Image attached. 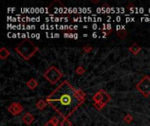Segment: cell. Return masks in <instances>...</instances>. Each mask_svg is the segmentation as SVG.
<instances>
[{"label":"cell","instance_id":"obj_17","mask_svg":"<svg viewBox=\"0 0 150 126\" xmlns=\"http://www.w3.org/2000/svg\"><path fill=\"white\" fill-rule=\"evenodd\" d=\"M83 50L84 53H90V52L92 51V46H84L83 47Z\"/></svg>","mask_w":150,"mask_h":126},{"label":"cell","instance_id":"obj_2","mask_svg":"<svg viewBox=\"0 0 150 126\" xmlns=\"http://www.w3.org/2000/svg\"><path fill=\"white\" fill-rule=\"evenodd\" d=\"M16 53L25 61H29L39 51V47L30 39H24L16 47Z\"/></svg>","mask_w":150,"mask_h":126},{"label":"cell","instance_id":"obj_15","mask_svg":"<svg viewBox=\"0 0 150 126\" xmlns=\"http://www.w3.org/2000/svg\"><path fill=\"white\" fill-rule=\"evenodd\" d=\"M133 120H134V118L132 117V115H130V114H127L125 118H124V121L127 123V124H130V123H132L133 122Z\"/></svg>","mask_w":150,"mask_h":126},{"label":"cell","instance_id":"obj_14","mask_svg":"<svg viewBox=\"0 0 150 126\" xmlns=\"http://www.w3.org/2000/svg\"><path fill=\"white\" fill-rule=\"evenodd\" d=\"M84 72H85V69H84L82 66L77 67V68H76V73L77 75H83V74H84Z\"/></svg>","mask_w":150,"mask_h":126},{"label":"cell","instance_id":"obj_18","mask_svg":"<svg viewBox=\"0 0 150 126\" xmlns=\"http://www.w3.org/2000/svg\"><path fill=\"white\" fill-rule=\"evenodd\" d=\"M92 2H93V3H94V4H97V3H98V2H99V1H98V0H93V1H92Z\"/></svg>","mask_w":150,"mask_h":126},{"label":"cell","instance_id":"obj_16","mask_svg":"<svg viewBox=\"0 0 150 126\" xmlns=\"http://www.w3.org/2000/svg\"><path fill=\"white\" fill-rule=\"evenodd\" d=\"M61 126H71V122L67 118H63L61 123Z\"/></svg>","mask_w":150,"mask_h":126},{"label":"cell","instance_id":"obj_8","mask_svg":"<svg viewBox=\"0 0 150 126\" xmlns=\"http://www.w3.org/2000/svg\"><path fill=\"white\" fill-rule=\"evenodd\" d=\"M128 50L131 53H133L134 55H137L141 51H142V46H140L138 44L134 43L131 46L128 47Z\"/></svg>","mask_w":150,"mask_h":126},{"label":"cell","instance_id":"obj_6","mask_svg":"<svg viewBox=\"0 0 150 126\" xmlns=\"http://www.w3.org/2000/svg\"><path fill=\"white\" fill-rule=\"evenodd\" d=\"M7 111L14 117H17L18 115H20L23 111H24V108L23 106L21 105V103H12L8 108H7Z\"/></svg>","mask_w":150,"mask_h":126},{"label":"cell","instance_id":"obj_7","mask_svg":"<svg viewBox=\"0 0 150 126\" xmlns=\"http://www.w3.org/2000/svg\"><path fill=\"white\" fill-rule=\"evenodd\" d=\"M22 121L26 125H30L33 121H34V117L31 114V113H25L23 117H22Z\"/></svg>","mask_w":150,"mask_h":126},{"label":"cell","instance_id":"obj_9","mask_svg":"<svg viewBox=\"0 0 150 126\" xmlns=\"http://www.w3.org/2000/svg\"><path fill=\"white\" fill-rule=\"evenodd\" d=\"M10 54H11V52L7 48H5L4 46H2L0 48V59L1 60L7 59L10 56Z\"/></svg>","mask_w":150,"mask_h":126},{"label":"cell","instance_id":"obj_4","mask_svg":"<svg viewBox=\"0 0 150 126\" xmlns=\"http://www.w3.org/2000/svg\"><path fill=\"white\" fill-rule=\"evenodd\" d=\"M43 76L52 85H54L63 77V74L56 67L52 66L47 69V71L44 73Z\"/></svg>","mask_w":150,"mask_h":126},{"label":"cell","instance_id":"obj_1","mask_svg":"<svg viewBox=\"0 0 150 126\" xmlns=\"http://www.w3.org/2000/svg\"><path fill=\"white\" fill-rule=\"evenodd\" d=\"M86 100V94L76 89L69 81H63L46 98L47 103L63 118L69 119Z\"/></svg>","mask_w":150,"mask_h":126},{"label":"cell","instance_id":"obj_10","mask_svg":"<svg viewBox=\"0 0 150 126\" xmlns=\"http://www.w3.org/2000/svg\"><path fill=\"white\" fill-rule=\"evenodd\" d=\"M26 86L30 89H35L37 87H38V82L33 79V78H31L27 82H26Z\"/></svg>","mask_w":150,"mask_h":126},{"label":"cell","instance_id":"obj_5","mask_svg":"<svg viewBox=\"0 0 150 126\" xmlns=\"http://www.w3.org/2000/svg\"><path fill=\"white\" fill-rule=\"evenodd\" d=\"M136 89L144 96L149 97L150 96V77L148 75L143 78L136 84Z\"/></svg>","mask_w":150,"mask_h":126},{"label":"cell","instance_id":"obj_11","mask_svg":"<svg viewBox=\"0 0 150 126\" xmlns=\"http://www.w3.org/2000/svg\"><path fill=\"white\" fill-rule=\"evenodd\" d=\"M47 103L46 100H39L36 103V108L40 111H43L46 109V107L47 106Z\"/></svg>","mask_w":150,"mask_h":126},{"label":"cell","instance_id":"obj_12","mask_svg":"<svg viewBox=\"0 0 150 126\" xmlns=\"http://www.w3.org/2000/svg\"><path fill=\"white\" fill-rule=\"evenodd\" d=\"M59 123H60L59 119L56 117H54L48 122H47L43 126H59Z\"/></svg>","mask_w":150,"mask_h":126},{"label":"cell","instance_id":"obj_3","mask_svg":"<svg viewBox=\"0 0 150 126\" xmlns=\"http://www.w3.org/2000/svg\"><path fill=\"white\" fill-rule=\"evenodd\" d=\"M92 99L94 102L93 106L98 111H101V110H103V108H105L108 104V103L111 101L112 97L104 89H99L98 92H96L94 94Z\"/></svg>","mask_w":150,"mask_h":126},{"label":"cell","instance_id":"obj_13","mask_svg":"<svg viewBox=\"0 0 150 126\" xmlns=\"http://www.w3.org/2000/svg\"><path fill=\"white\" fill-rule=\"evenodd\" d=\"M117 35H118V37L120 39H125L127 37V35H128V32L126 29H120V30L117 31Z\"/></svg>","mask_w":150,"mask_h":126}]
</instances>
